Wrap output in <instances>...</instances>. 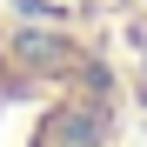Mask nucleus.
Here are the masks:
<instances>
[{"label":"nucleus","mask_w":147,"mask_h":147,"mask_svg":"<svg viewBox=\"0 0 147 147\" xmlns=\"http://www.w3.org/2000/svg\"><path fill=\"white\" fill-rule=\"evenodd\" d=\"M13 54H20V60H34V67H67V60H74V54H67L54 34H34V27L13 40Z\"/></svg>","instance_id":"f257e3e1"},{"label":"nucleus","mask_w":147,"mask_h":147,"mask_svg":"<svg viewBox=\"0 0 147 147\" xmlns=\"http://www.w3.org/2000/svg\"><path fill=\"white\" fill-rule=\"evenodd\" d=\"M60 140H67V147H100V114L67 107V114H60Z\"/></svg>","instance_id":"f03ea898"}]
</instances>
